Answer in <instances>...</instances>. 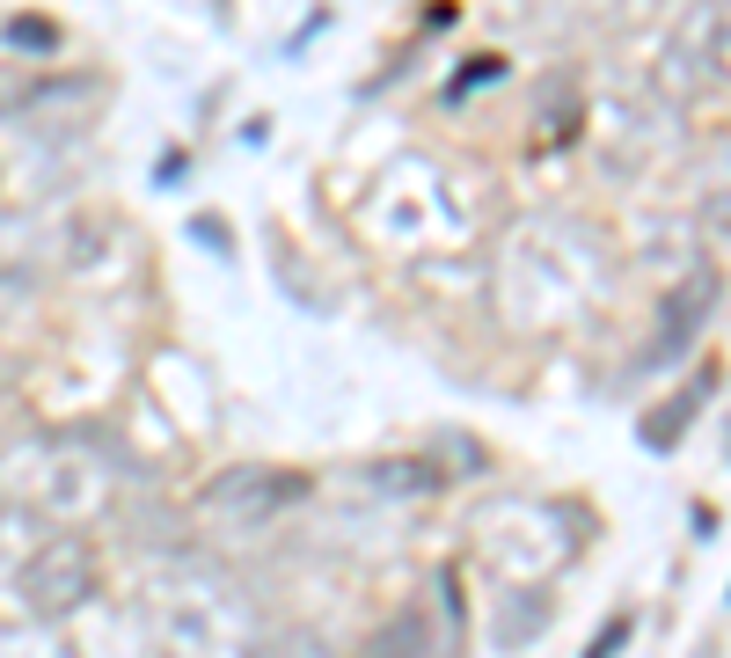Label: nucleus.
<instances>
[{"mask_svg":"<svg viewBox=\"0 0 731 658\" xmlns=\"http://www.w3.org/2000/svg\"><path fill=\"white\" fill-rule=\"evenodd\" d=\"M292 498H300V476H227V483H213V505L242 512V519H271Z\"/></svg>","mask_w":731,"mask_h":658,"instance_id":"nucleus-1","label":"nucleus"},{"mask_svg":"<svg viewBox=\"0 0 731 658\" xmlns=\"http://www.w3.org/2000/svg\"><path fill=\"white\" fill-rule=\"evenodd\" d=\"M703 308H709V278H695L687 292H673V300H666V330H658L651 359H681V351H687V322L703 315Z\"/></svg>","mask_w":731,"mask_h":658,"instance_id":"nucleus-2","label":"nucleus"},{"mask_svg":"<svg viewBox=\"0 0 731 658\" xmlns=\"http://www.w3.org/2000/svg\"><path fill=\"white\" fill-rule=\"evenodd\" d=\"M8 37H23V45H51V29L37 23V15H15V23H8Z\"/></svg>","mask_w":731,"mask_h":658,"instance_id":"nucleus-3","label":"nucleus"}]
</instances>
